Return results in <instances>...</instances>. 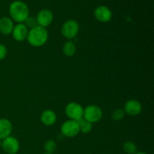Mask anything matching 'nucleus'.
I'll list each match as a JSON object with an SVG mask.
<instances>
[{"mask_svg": "<svg viewBox=\"0 0 154 154\" xmlns=\"http://www.w3.org/2000/svg\"><path fill=\"white\" fill-rule=\"evenodd\" d=\"M12 124L8 119H0V140L10 136L12 132Z\"/></svg>", "mask_w": 154, "mask_h": 154, "instance_id": "13", "label": "nucleus"}, {"mask_svg": "<svg viewBox=\"0 0 154 154\" xmlns=\"http://www.w3.org/2000/svg\"><path fill=\"white\" fill-rule=\"evenodd\" d=\"M1 144H2V142H1V140H0V146H1Z\"/></svg>", "mask_w": 154, "mask_h": 154, "instance_id": "24", "label": "nucleus"}, {"mask_svg": "<svg viewBox=\"0 0 154 154\" xmlns=\"http://www.w3.org/2000/svg\"><path fill=\"white\" fill-rule=\"evenodd\" d=\"M48 36L49 35L46 29L38 26L29 30L26 39L30 45L38 48L43 46L48 42Z\"/></svg>", "mask_w": 154, "mask_h": 154, "instance_id": "2", "label": "nucleus"}, {"mask_svg": "<svg viewBox=\"0 0 154 154\" xmlns=\"http://www.w3.org/2000/svg\"><path fill=\"white\" fill-rule=\"evenodd\" d=\"M9 14L11 19L18 23H23L29 17V7L24 2L17 0L13 2L9 6Z\"/></svg>", "mask_w": 154, "mask_h": 154, "instance_id": "1", "label": "nucleus"}, {"mask_svg": "<svg viewBox=\"0 0 154 154\" xmlns=\"http://www.w3.org/2000/svg\"><path fill=\"white\" fill-rule=\"evenodd\" d=\"M80 26L78 23L75 20H68L62 26L61 33L66 38L72 40L78 35Z\"/></svg>", "mask_w": 154, "mask_h": 154, "instance_id": "3", "label": "nucleus"}, {"mask_svg": "<svg viewBox=\"0 0 154 154\" xmlns=\"http://www.w3.org/2000/svg\"><path fill=\"white\" fill-rule=\"evenodd\" d=\"M125 114L130 116H137L141 114L142 111V105L136 99H130L128 100L124 105Z\"/></svg>", "mask_w": 154, "mask_h": 154, "instance_id": "10", "label": "nucleus"}, {"mask_svg": "<svg viewBox=\"0 0 154 154\" xmlns=\"http://www.w3.org/2000/svg\"><path fill=\"white\" fill-rule=\"evenodd\" d=\"M125 117V112L123 109H117L113 112L112 119L115 121H119V120H123V117Z\"/></svg>", "mask_w": 154, "mask_h": 154, "instance_id": "20", "label": "nucleus"}, {"mask_svg": "<svg viewBox=\"0 0 154 154\" xmlns=\"http://www.w3.org/2000/svg\"><path fill=\"white\" fill-rule=\"evenodd\" d=\"M65 112L71 120L78 121L83 118L84 108L76 102H70L65 108Z\"/></svg>", "mask_w": 154, "mask_h": 154, "instance_id": "5", "label": "nucleus"}, {"mask_svg": "<svg viewBox=\"0 0 154 154\" xmlns=\"http://www.w3.org/2000/svg\"><path fill=\"white\" fill-rule=\"evenodd\" d=\"M13 20L10 17H4L0 19V32L3 35L11 34L14 29Z\"/></svg>", "mask_w": 154, "mask_h": 154, "instance_id": "14", "label": "nucleus"}, {"mask_svg": "<svg viewBox=\"0 0 154 154\" xmlns=\"http://www.w3.org/2000/svg\"><path fill=\"white\" fill-rule=\"evenodd\" d=\"M60 131L64 136L68 137V138H73V137L76 136L80 132L79 125H78V121L69 120L64 122L62 124Z\"/></svg>", "mask_w": 154, "mask_h": 154, "instance_id": "6", "label": "nucleus"}, {"mask_svg": "<svg viewBox=\"0 0 154 154\" xmlns=\"http://www.w3.org/2000/svg\"><path fill=\"white\" fill-rule=\"evenodd\" d=\"M29 30L28 28L25 26L24 23H17L16 26H14L12 30V36L14 39L17 42H23L26 39L28 35Z\"/></svg>", "mask_w": 154, "mask_h": 154, "instance_id": "11", "label": "nucleus"}, {"mask_svg": "<svg viewBox=\"0 0 154 154\" xmlns=\"http://www.w3.org/2000/svg\"><path fill=\"white\" fill-rule=\"evenodd\" d=\"M78 125H79L80 132H82L83 133L87 134L90 132L93 129V123L87 121L84 118L81 119L78 121Z\"/></svg>", "mask_w": 154, "mask_h": 154, "instance_id": "16", "label": "nucleus"}, {"mask_svg": "<svg viewBox=\"0 0 154 154\" xmlns=\"http://www.w3.org/2000/svg\"><path fill=\"white\" fill-rule=\"evenodd\" d=\"M123 150L126 154H135L137 152V146L133 141H128L123 144Z\"/></svg>", "mask_w": 154, "mask_h": 154, "instance_id": "17", "label": "nucleus"}, {"mask_svg": "<svg viewBox=\"0 0 154 154\" xmlns=\"http://www.w3.org/2000/svg\"><path fill=\"white\" fill-rule=\"evenodd\" d=\"M44 154H54V153H44Z\"/></svg>", "mask_w": 154, "mask_h": 154, "instance_id": "23", "label": "nucleus"}, {"mask_svg": "<svg viewBox=\"0 0 154 154\" xmlns=\"http://www.w3.org/2000/svg\"><path fill=\"white\" fill-rule=\"evenodd\" d=\"M102 111L98 105H90L84 108L83 118L90 123H97L102 117Z\"/></svg>", "mask_w": 154, "mask_h": 154, "instance_id": "4", "label": "nucleus"}, {"mask_svg": "<svg viewBox=\"0 0 154 154\" xmlns=\"http://www.w3.org/2000/svg\"><path fill=\"white\" fill-rule=\"evenodd\" d=\"M1 146L7 154H17L20 150V143L18 140L11 135L2 140Z\"/></svg>", "mask_w": 154, "mask_h": 154, "instance_id": "7", "label": "nucleus"}, {"mask_svg": "<svg viewBox=\"0 0 154 154\" xmlns=\"http://www.w3.org/2000/svg\"><path fill=\"white\" fill-rule=\"evenodd\" d=\"M94 17L101 23L109 22L112 18V11L109 8L105 5H100L96 8L93 12Z\"/></svg>", "mask_w": 154, "mask_h": 154, "instance_id": "8", "label": "nucleus"}, {"mask_svg": "<svg viewBox=\"0 0 154 154\" xmlns=\"http://www.w3.org/2000/svg\"><path fill=\"white\" fill-rule=\"evenodd\" d=\"M36 20H37L38 25L39 26L46 28L52 23L53 20H54V14L49 9H42L38 13Z\"/></svg>", "mask_w": 154, "mask_h": 154, "instance_id": "9", "label": "nucleus"}, {"mask_svg": "<svg viewBox=\"0 0 154 154\" xmlns=\"http://www.w3.org/2000/svg\"><path fill=\"white\" fill-rule=\"evenodd\" d=\"M24 24H25L26 26L28 29H31L35 28V27L38 26V22L36 17H29L26 18L25 21H24Z\"/></svg>", "mask_w": 154, "mask_h": 154, "instance_id": "19", "label": "nucleus"}, {"mask_svg": "<svg viewBox=\"0 0 154 154\" xmlns=\"http://www.w3.org/2000/svg\"><path fill=\"white\" fill-rule=\"evenodd\" d=\"M63 52L66 57H72L76 53V45L72 41L66 42L63 47Z\"/></svg>", "mask_w": 154, "mask_h": 154, "instance_id": "15", "label": "nucleus"}, {"mask_svg": "<svg viewBox=\"0 0 154 154\" xmlns=\"http://www.w3.org/2000/svg\"><path fill=\"white\" fill-rule=\"evenodd\" d=\"M8 54L7 48L2 44H0V61L4 60Z\"/></svg>", "mask_w": 154, "mask_h": 154, "instance_id": "21", "label": "nucleus"}, {"mask_svg": "<svg viewBox=\"0 0 154 154\" xmlns=\"http://www.w3.org/2000/svg\"><path fill=\"white\" fill-rule=\"evenodd\" d=\"M135 154H149V153H146V152H136Z\"/></svg>", "mask_w": 154, "mask_h": 154, "instance_id": "22", "label": "nucleus"}, {"mask_svg": "<svg viewBox=\"0 0 154 154\" xmlns=\"http://www.w3.org/2000/svg\"><path fill=\"white\" fill-rule=\"evenodd\" d=\"M57 144L54 140H48L44 144V149H45L46 153H54L55 150H57Z\"/></svg>", "mask_w": 154, "mask_h": 154, "instance_id": "18", "label": "nucleus"}, {"mask_svg": "<svg viewBox=\"0 0 154 154\" xmlns=\"http://www.w3.org/2000/svg\"><path fill=\"white\" fill-rule=\"evenodd\" d=\"M40 120L45 126H53L57 121V114L52 110H45L41 114Z\"/></svg>", "mask_w": 154, "mask_h": 154, "instance_id": "12", "label": "nucleus"}]
</instances>
